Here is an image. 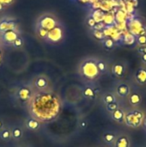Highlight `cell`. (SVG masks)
<instances>
[{
  "label": "cell",
  "instance_id": "cell-18",
  "mask_svg": "<svg viewBox=\"0 0 146 147\" xmlns=\"http://www.w3.org/2000/svg\"><path fill=\"white\" fill-rule=\"evenodd\" d=\"M0 139L3 141H9L11 139V131L7 128H3L0 131Z\"/></svg>",
  "mask_w": 146,
  "mask_h": 147
},
{
  "label": "cell",
  "instance_id": "cell-1",
  "mask_svg": "<svg viewBox=\"0 0 146 147\" xmlns=\"http://www.w3.org/2000/svg\"><path fill=\"white\" fill-rule=\"evenodd\" d=\"M82 75L88 79H94L99 75V71L96 66V60L87 59L83 61L80 66Z\"/></svg>",
  "mask_w": 146,
  "mask_h": 147
},
{
  "label": "cell",
  "instance_id": "cell-3",
  "mask_svg": "<svg viewBox=\"0 0 146 147\" xmlns=\"http://www.w3.org/2000/svg\"><path fill=\"white\" fill-rule=\"evenodd\" d=\"M59 24H60L59 22L57 20V18L51 14H44L41 16H40V18L38 19L36 23V28H40L46 31H49Z\"/></svg>",
  "mask_w": 146,
  "mask_h": 147
},
{
  "label": "cell",
  "instance_id": "cell-5",
  "mask_svg": "<svg viewBox=\"0 0 146 147\" xmlns=\"http://www.w3.org/2000/svg\"><path fill=\"white\" fill-rule=\"evenodd\" d=\"M18 37H19V34L15 29H9L0 34V38L2 42L8 46L12 45Z\"/></svg>",
  "mask_w": 146,
  "mask_h": 147
},
{
  "label": "cell",
  "instance_id": "cell-36",
  "mask_svg": "<svg viewBox=\"0 0 146 147\" xmlns=\"http://www.w3.org/2000/svg\"><path fill=\"white\" fill-rule=\"evenodd\" d=\"M0 3H2L4 5V0H0Z\"/></svg>",
  "mask_w": 146,
  "mask_h": 147
},
{
  "label": "cell",
  "instance_id": "cell-30",
  "mask_svg": "<svg viewBox=\"0 0 146 147\" xmlns=\"http://www.w3.org/2000/svg\"><path fill=\"white\" fill-rule=\"evenodd\" d=\"M80 127L82 128V129H84V128H86L87 127V126H88V123H87V121H82L81 122H80Z\"/></svg>",
  "mask_w": 146,
  "mask_h": 147
},
{
  "label": "cell",
  "instance_id": "cell-35",
  "mask_svg": "<svg viewBox=\"0 0 146 147\" xmlns=\"http://www.w3.org/2000/svg\"><path fill=\"white\" fill-rule=\"evenodd\" d=\"M3 7H4V6H3V4L2 3H0V10H2V9H3Z\"/></svg>",
  "mask_w": 146,
  "mask_h": 147
},
{
  "label": "cell",
  "instance_id": "cell-34",
  "mask_svg": "<svg viewBox=\"0 0 146 147\" xmlns=\"http://www.w3.org/2000/svg\"><path fill=\"white\" fill-rule=\"evenodd\" d=\"M143 125L145 126V127L146 128V117H145V119H144V121H143Z\"/></svg>",
  "mask_w": 146,
  "mask_h": 147
},
{
  "label": "cell",
  "instance_id": "cell-11",
  "mask_svg": "<svg viewBox=\"0 0 146 147\" xmlns=\"http://www.w3.org/2000/svg\"><path fill=\"white\" fill-rule=\"evenodd\" d=\"M116 93L120 97H126L130 94V87L127 84H120L116 88Z\"/></svg>",
  "mask_w": 146,
  "mask_h": 147
},
{
  "label": "cell",
  "instance_id": "cell-7",
  "mask_svg": "<svg viewBox=\"0 0 146 147\" xmlns=\"http://www.w3.org/2000/svg\"><path fill=\"white\" fill-rule=\"evenodd\" d=\"M31 94H32L31 90L29 88H28V87L23 86V87L20 88L17 90L16 96H17V98L19 100H21L22 102H26V101H28L31 97Z\"/></svg>",
  "mask_w": 146,
  "mask_h": 147
},
{
  "label": "cell",
  "instance_id": "cell-24",
  "mask_svg": "<svg viewBox=\"0 0 146 147\" xmlns=\"http://www.w3.org/2000/svg\"><path fill=\"white\" fill-rule=\"evenodd\" d=\"M35 30H36V33L38 34V35H39L41 39H43V40L46 39L48 31H46V30H45V29H43V28H36Z\"/></svg>",
  "mask_w": 146,
  "mask_h": 147
},
{
  "label": "cell",
  "instance_id": "cell-27",
  "mask_svg": "<svg viewBox=\"0 0 146 147\" xmlns=\"http://www.w3.org/2000/svg\"><path fill=\"white\" fill-rule=\"evenodd\" d=\"M137 42L139 46H146V35L141 34L137 38Z\"/></svg>",
  "mask_w": 146,
  "mask_h": 147
},
{
  "label": "cell",
  "instance_id": "cell-12",
  "mask_svg": "<svg viewBox=\"0 0 146 147\" xmlns=\"http://www.w3.org/2000/svg\"><path fill=\"white\" fill-rule=\"evenodd\" d=\"M125 115L126 113L124 112V110L119 108L112 113V119L118 123H123L125 121Z\"/></svg>",
  "mask_w": 146,
  "mask_h": 147
},
{
  "label": "cell",
  "instance_id": "cell-28",
  "mask_svg": "<svg viewBox=\"0 0 146 147\" xmlns=\"http://www.w3.org/2000/svg\"><path fill=\"white\" fill-rule=\"evenodd\" d=\"M96 22L92 18V17H89V19H88V25L90 27V28H95L96 27Z\"/></svg>",
  "mask_w": 146,
  "mask_h": 147
},
{
  "label": "cell",
  "instance_id": "cell-8",
  "mask_svg": "<svg viewBox=\"0 0 146 147\" xmlns=\"http://www.w3.org/2000/svg\"><path fill=\"white\" fill-rule=\"evenodd\" d=\"M135 81L140 84V85H145L146 84V69L144 67L139 68L134 75Z\"/></svg>",
  "mask_w": 146,
  "mask_h": 147
},
{
  "label": "cell",
  "instance_id": "cell-16",
  "mask_svg": "<svg viewBox=\"0 0 146 147\" xmlns=\"http://www.w3.org/2000/svg\"><path fill=\"white\" fill-rule=\"evenodd\" d=\"M141 102H142V97L139 93L134 92V93L130 95L129 102L132 106H139L141 103Z\"/></svg>",
  "mask_w": 146,
  "mask_h": 147
},
{
  "label": "cell",
  "instance_id": "cell-22",
  "mask_svg": "<svg viewBox=\"0 0 146 147\" xmlns=\"http://www.w3.org/2000/svg\"><path fill=\"white\" fill-rule=\"evenodd\" d=\"M106 109L108 112L113 113L114 111H115L117 109H119V105L117 103V102H111V103H108L106 104Z\"/></svg>",
  "mask_w": 146,
  "mask_h": 147
},
{
  "label": "cell",
  "instance_id": "cell-32",
  "mask_svg": "<svg viewBox=\"0 0 146 147\" xmlns=\"http://www.w3.org/2000/svg\"><path fill=\"white\" fill-rule=\"evenodd\" d=\"M4 128V124H3V121L2 120H0V131L3 130Z\"/></svg>",
  "mask_w": 146,
  "mask_h": 147
},
{
  "label": "cell",
  "instance_id": "cell-31",
  "mask_svg": "<svg viewBox=\"0 0 146 147\" xmlns=\"http://www.w3.org/2000/svg\"><path fill=\"white\" fill-rule=\"evenodd\" d=\"M13 1H14V0H4V4H5V5H9V4L12 3Z\"/></svg>",
  "mask_w": 146,
  "mask_h": 147
},
{
  "label": "cell",
  "instance_id": "cell-14",
  "mask_svg": "<svg viewBox=\"0 0 146 147\" xmlns=\"http://www.w3.org/2000/svg\"><path fill=\"white\" fill-rule=\"evenodd\" d=\"M34 86L39 90H44L48 86V80L45 77L40 76L34 80Z\"/></svg>",
  "mask_w": 146,
  "mask_h": 147
},
{
  "label": "cell",
  "instance_id": "cell-23",
  "mask_svg": "<svg viewBox=\"0 0 146 147\" xmlns=\"http://www.w3.org/2000/svg\"><path fill=\"white\" fill-rule=\"evenodd\" d=\"M103 45L107 49H112L114 47V42L112 39H105L103 40Z\"/></svg>",
  "mask_w": 146,
  "mask_h": 147
},
{
  "label": "cell",
  "instance_id": "cell-33",
  "mask_svg": "<svg viewBox=\"0 0 146 147\" xmlns=\"http://www.w3.org/2000/svg\"><path fill=\"white\" fill-rule=\"evenodd\" d=\"M141 59H142V61H143L144 63H145L146 64V54H142V55H141Z\"/></svg>",
  "mask_w": 146,
  "mask_h": 147
},
{
  "label": "cell",
  "instance_id": "cell-9",
  "mask_svg": "<svg viewBox=\"0 0 146 147\" xmlns=\"http://www.w3.org/2000/svg\"><path fill=\"white\" fill-rule=\"evenodd\" d=\"M114 147H131L130 139L126 135H120L118 138H116L114 143Z\"/></svg>",
  "mask_w": 146,
  "mask_h": 147
},
{
  "label": "cell",
  "instance_id": "cell-25",
  "mask_svg": "<svg viewBox=\"0 0 146 147\" xmlns=\"http://www.w3.org/2000/svg\"><path fill=\"white\" fill-rule=\"evenodd\" d=\"M23 43H24L23 39H22V37L19 36V37L14 41V43L12 44V46H13L15 48H21V47L23 46Z\"/></svg>",
  "mask_w": 146,
  "mask_h": 147
},
{
  "label": "cell",
  "instance_id": "cell-17",
  "mask_svg": "<svg viewBox=\"0 0 146 147\" xmlns=\"http://www.w3.org/2000/svg\"><path fill=\"white\" fill-rule=\"evenodd\" d=\"M115 140H116V136L114 133L107 132L103 134V140L108 145H112L113 143H114Z\"/></svg>",
  "mask_w": 146,
  "mask_h": 147
},
{
  "label": "cell",
  "instance_id": "cell-21",
  "mask_svg": "<svg viewBox=\"0 0 146 147\" xmlns=\"http://www.w3.org/2000/svg\"><path fill=\"white\" fill-rule=\"evenodd\" d=\"M96 66L98 68V71L100 73H103L106 71L107 70V64L105 61L102 60V59H98L96 60Z\"/></svg>",
  "mask_w": 146,
  "mask_h": 147
},
{
  "label": "cell",
  "instance_id": "cell-15",
  "mask_svg": "<svg viewBox=\"0 0 146 147\" xmlns=\"http://www.w3.org/2000/svg\"><path fill=\"white\" fill-rule=\"evenodd\" d=\"M10 131H11V138L16 141L20 140L23 136V131L20 127H14Z\"/></svg>",
  "mask_w": 146,
  "mask_h": 147
},
{
  "label": "cell",
  "instance_id": "cell-2",
  "mask_svg": "<svg viewBox=\"0 0 146 147\" xmlns=\"http://www.w3.org/2000/svg\"><path fill=\"white\" fill-rule=\"evenodd\" d=\"M145 119L144 113L140 110L134 109L126 114L125 115V121L126 126L133 127V128H138L143 124V121Z\"/></svg>",
  "mask_w": 146,
  "mask_h": 147
},
{
  "label": "cell",
  "instance_id": "cell-19",
  "mask_svg": "<svg viewBox=\"0 0 146 147\" xmlns=\"http://www.w3.org/2000/svg\"><path fill=\"white\" fill-rule=\"evenodd\" d=\"M96 91L90 87H87L83 90V96L88 99H94L96 97Z\"/></svg>",
  "mask_w": 146,
  "mask_h": 147
},
{
  "label": "cell",
  "instance_id": "cell-6",
  "mask_svg": "<svg viewBox=\"0 0 146 147\" xmlns=\"http://www.w3.org/2000/svg\"><path fill=\"white\" fill-rule=\"evenodd\" d=\"M16 22L14 19H8L4 18L0 20V34L9 30V29H15Z\"/></svg>",
  "mask_w": 146,
  "mask_h": 147
},
{
  "label": "cell",
  "instance_id": "cell-26",
  "mask_svg": "<svg viewBox=\"0 0 146 147\" xmlns=\"http://www.w3.org/2000/svg\"><path fill=\"white\" fill-rule=\"evenodd\" d=\"M93 35L97 39V40H104V34L101 30L98 29H94L93 31Z\"/></svg>",
  "mask_w": 146,
  "mask_h": 147
},
{
  "label": "cell",
  "instance_id": "cell-29",
  "mask_svg": "<svg viewBox=\"0 0 146 147\" xmlns=\"http://www.w3.org/2000/svg\"><path fill=\"white\" fill-rule=\"evenodd\" d=\"M138 53L142 55V54H146V46H140L138 48Z\"/></svg>",
  "mask_w": 146,
  "mask_h": 147
},
{
  "label": "cell",
  "instance_id": "cell-4",
  "mask_svg": "<svg viewBox=\"0 0 146 147\" xmlns=\"http://www.w3.org/2000/svg\"><path fill=\"white\" fill-rule=\"evenodd\" d=\"M64 36H65L64 28L59 24L54 28L47 32V35L45 40H46V42L51 43V44H56V43L60 42L64 39Z\"/></svg>",
  "mask_w": 146,
  "mask_h": 147
},
{
  "label": "cell",
  "instance_id": "cell-10",
  "mask_svg": "<svg viewBox=\"0 0 146 147\" xmlns=\"http://www.w3.org/2000/svg\"><path fill=\"white\" fill-rule=\"evenodd\" d=\"M112 72L117 78H122L126 72V67L121 63H116L112 66Z\"/></svg>",
  "mask_w": 146,
  "mask_h": 147
},
{
  "label": "cell",
  "instance_id": "cell-13",
  "mask_svg": "<svg viewBox=\"0 0 146 147\" xmlns=\"http://www.w3.org/2000/svg\"><path fill=\"white\" fill-rule=\"evenodd\" d=\"M25 126L28 129L31 130V131H36L38 129H40V122L36 120V119H28L26 123H25Z\"/></svg>",
  "mask_w": 146,
  "mask_h": 147
},
{
  "label": "cell",
  "instance_id": "cell-20",
  "mask_svg": "<svg viewBox=\"0 0 146 147\" xmlns=\"http://www.w3.org/2000/svg\"><path fill=\"white\" fill-rule=\"evenodd\" d=\"M103 102H104L105 104L111 103V102H117L116 96L113 93H107L103 96Z\"/></svg>",
  "mask_w": 146,
  "mask_h": 147
}]
</instances>
